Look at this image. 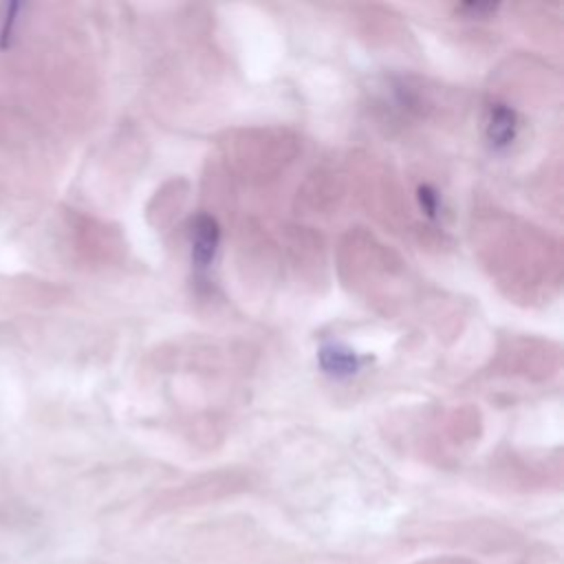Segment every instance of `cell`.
<instances>
[{
	"instance_id": "cell-1",
	"label": "cell",
	"mask_w": 564,
	"mask_h": 564,
	"mask_svg": "<svg viewBox=\"0 0 564 564\" xmlns=\"http://www.w3.org/2000/svg\"><path fill=\"white\" fill-rule=\"evenodd\" d=\"M220 242L218 223L212 216H198L192 225V262L198 269L209 267Z\"/></svg>"
},
{
	"instance_id": "cell-4",
	"label": "cell",
	"mask_w": 564,
	"mask_h": 564,
	"mask_svg": "<svg viewBox=\"0 0 564 564\" xmlns=\"http://www.w3.org/2000/svg\"><path fill=\"white\" fill-rule=\"evenodd\" d=\"M416 198H419V205L421 209L430 216V218H436L438 216V209H441V200H438V194L436 189H432L430 185H421L416 189Z\"/></svg>"
},
{
	"instance_id": "cell-3",
	"label": "cell",
	"mask_w": 564,
	"mask_h": 564,
	"mask_svg": "<svg viewBox=\"0 0 564 564\" xmlns=\"http://www.w3.org/2000/svg\"><path fill=\"white\" fill-rule=\"evenodd\" d=\"M518 130V119L516 112L502 104H496L489 108V119H487V141L496 150H505L507 145L513 143Z\"/></svg>"
},
{
	"instance_id": "cell-5",
	"label": "cell",
	"mask_w": 564,
	"mask_h": 564,
	"mask_svg": "<svg viewBox=\"0 0 564 564\" xmlns=\"http://www.w3.org/2000/svg\"><path fill=\"white\" fill-rule=\"evenodd\" d=\"M496 7H498V4H491V2H487V4H474V2H469V4H460L458 11L467 13V18H480V15L494 13Z\"/></svg>"
},
{
	"instance_id": "cell-2",
	"label": "cell",
	"mask_w": 564,
	"mask_h": 564,
	"mask_svg": "<svg viewBox=\"0 0 564 564\" xmlns=\"http://www.w3.org/2000/svg\"><path fill=\"white\" fill-rule=\"evenodd\" d=\"M317 361H319V368L335 379L352 377L361 366L359 357L348 346L337 344V341L324 344L317 352Z\"/></svg>"
}]
</instances>
